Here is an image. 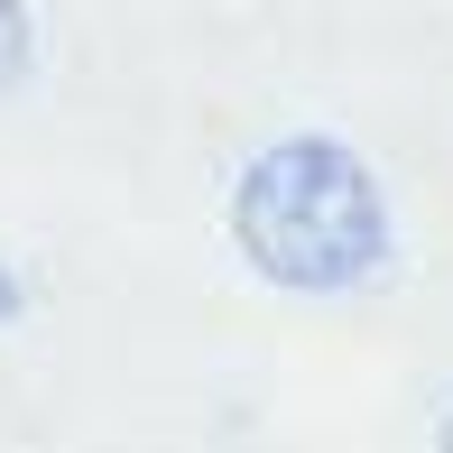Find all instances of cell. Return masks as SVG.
<instances>
[{
    "label": "cell",
    "mask_w": 453,
    "mask_h": 453,
    "mask_svg": "<svg viewBox=\"0 0 453 453\" xmlns=\"http://www.w3.org/2000/svg\"><path fill=\"white\" fill-rule=\"evenodd\" d=\"M28 56H37V19H28V0H0V93L28 74Z\"/></svg>",
    "instance_id": "7a4b0ae2"
},
{
    "label": "cell",
    "mask_w": 453,
    "mask_h": 453,
    "mask_svg": "<svg viewBox=\"0 0 453 453\" xmlns=\"http://www.w3.org/2000/svg\"><path fill=\"white\" fill-rule=\"evenodd\" d=\"M232 241L278 296H361L398 250V222L352 139L287 130L232 185Z\"/></svg>",
    "instance_id": "6da1fadb"
},
{
    "label": "cell",
    "mask_w": 453,
    "mask_h": 453,
    "mask_svg": "<svg viewBox=\"0 0 453 453\" xmlns=\"http://www.w3.org/2000/svg\"><path fill=\"white\" fill-rule=\"evenodd\" d=\"M435 453H453V407H444V426H435Z\"/></svg>",
    "instance_id": "277c9868"
},
{
    "label": "cell",
    "mask_w": 453,
    "mask_h": 453,
    "mask_svg": "<svg viewBox=\"0 0 453 453\" xmlns=\"http://www.w3.org/2000/svg\"><path fill=\"white\" fill-rule=\"evenodd\" d=\"M0 315H19V278L10 269H0Z\"/></svg>",
    "instance_id": "3957f363"
}]
</instances>
